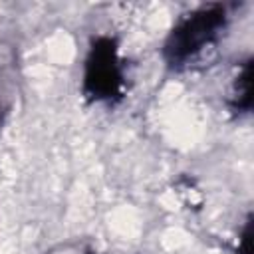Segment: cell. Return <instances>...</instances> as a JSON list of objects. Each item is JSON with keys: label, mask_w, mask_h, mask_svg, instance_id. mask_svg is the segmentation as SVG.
<instances>
[{"label": "cell", "mask_w": 254, "mask_h": 254, "mask_svg": "<svg viewBox=\"0 0 254 254\" xmlns=\"http://www.w3.org/2000/svg\"><path fill=\"white\" fill-rule=\"evenodd\" d=\"M228 26V6L202 4L181 16L163 44V60L171 69H185L212 50Z\"/></svg>", "instance_id": "obj_1"}, {"label": "cell", "mask_w": 254, "mask_h": 254, "mask_svg": "<svg viewBox=\"0 0 254 254\" xmlns=\"http://www.w3.org/2000/svg\"><path fill=\"white\" fill-rule=\"evenodd\" d=\"M125 73L117 42L109 36H97L87 52L83 69V95L89 101L115 103L123 97Z\"/></svg>", "instance_id": "obj_2"}, {"label": "cell", "mask_w": 254, "mask_h": 254, "mask_svg": "<svg viewBox=\"0 0 254 254\" xmlns=\"http://www.w3.org/2000/svg\"><path fill=\"white\" fill-rule=\"evenodd\" d=\"M228 107L234 115H248L252 109V60H244L232 81Z\"/></svg>", "instance_id": "obj_3"}, {"label": "cell", "mask_w": 254, "mask_h": 254, "mask_svg": "<svg viewBox=\"0 0 254 254\" xmlns=\"http://www.w3.org/2000/svg\"><path fill=\"white\" fill-rule=\"evenodd\" d=\"M236 254H252V216L248 214L238 238V246H236Z\"/></svg>", "instance_id": "obj_4"}, {"label": "cell", "mask_w": 254, "mask_h": 254, "mask_svg": "<svg viewBox=\"0 0 254 254\" xmlns=\"http://www.w3.org/2000/svg\"><path fill=\"white\" fill-rule=\"evenodd\" d=\"M2 113H4V109H2V103H0V125H2Z\"/></svg>", "instance_id": "obj_5"}]
</instances>
